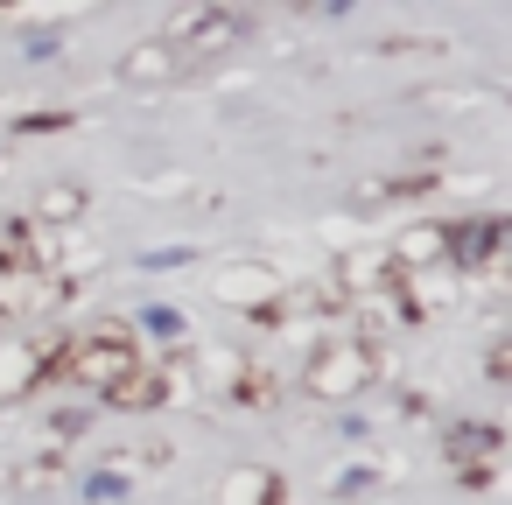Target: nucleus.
<instances>
[{"instance_id": "nucleus-1", "label": "nucleus", "mask_w": 512, "mask_h": 505, "mask_svg": "<svg viewBox=\"0 0 512 505\" xmlns=\"http://www.w3.org/2000/svg\"><path fill=\"white\" fill-rule=\"evenodd\" d=\"M57 365H64L78 386H92V393H120V386L134 379V344L113 337V330H85L78 344L57 351Z\"/></svg>"}, {"instance_id": "nucleus-3", "label": "nucleus", "mask_w": 512, "mask_h": 505, "mask_svg": "<svg viewBox=\"0 0 512 505\" xmlns=\"http://www.w3.org/2000/svg\"><path fill=\"white\" fill-rule=\"evenodd\" d=\"M50 365H57L50 344H8V351H0V393H29Z\"/></svg>"}, {"instance_id": "nucleus-5", "label": "nucleus", "mask_w": 512, "mask_h": 505, "mask_svg": "<svg viewBox=\"0 0 512 505\" xmlns=\"http://www.w3.org/2000/svg\"><path fill=\"white\" fill-rule=\"evenodd\" d=\"M491 246H498V218H470L463 232H449V253L456 260H484Z\"/></svg>"}, {"instance_id": "nucleus-2", "label": "nucleus", "mask_w": 512, "mask_h": 505, "mask_svg": "<svg viewBox=\"0 0 512 505\" xmlns=\"http://www.w3.org/2000/svg\"><path fill=\"white\" fill-rule=\"evenodd\" d=\"M239 29H246V15H239V8H183V15L169 22L162 50H176V57H204V50L232 43Z\"/></svg>"}, {"instance_id": "nucleus-6", "label": "nucleus", "mask_w": 512, "mask_h": 505, "mask_svg": "<svg viewBox=\"0 0 512 505\" xmlns=\"http://www.w3.org/2000/svg\"><path fill=\"white\" fill-rule=\"evenodd\" d=\"M162 71H169V50H162V43L134 50V64H127V78H134V85H148V78H162Z\"/></svg>"}, {"instance_id": "nucleus-4", "label": "nucleus", "mask_w": 512, "mask_h": 505, "mask_svg": "<svg viewBox=\"0 0 512 505\" xmlns=\"http://www.w3.org/2000/svg\"><path fill=\"white\" fill-rule=\"evenodd\" d=\"M358 379H365V351H344V344H330V351L309 365V386H316V393H351Z\"/></svg>"}]
</instances>
